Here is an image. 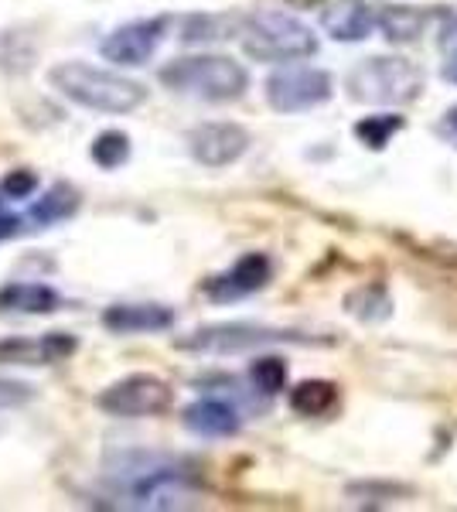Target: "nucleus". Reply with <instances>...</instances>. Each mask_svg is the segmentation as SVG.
I'll use <instances>...</instances> for the list:
<instances>
[{"mask_svg":"<svg viewBox=\"0 0 457 512\" xmlns=\"http://www.w3.org/2000/svg\"><path fill=\"white\" fill-rule=\"evenodd\" d=\"M103 489L116 509H188L198 499V472L178 454L116 451L103 465Z\"/></svg>","mask_w":457,"mask_h":512,"instance_id":"nucleus-1","label":"nucleus"},{"mask_svg":"<svg viewBox=\"0 0 457 512\" xmlns=\"http://www.w3.org/2000/svg\"><path fill=\"white\" fill-rule=\"evenodd\" d=\"M48 86L55 89L62 99L82 106L93 113H134L147 103V86H140L137 79H127L113 69H99L89 62H58L48 69Z\"/></svg>","mask_w":457,"mask_h":512,"instance_id":"nucleus-2","label":"nucleus"},{"mask_svg":"<svg viewBox=\"0 0 457 512\" xmlns=\"http://www.w3.org/2000/svg\"><path fill=\"white\" fill-rule=\"evenodd\" d=\"M164 89L205 103H232L249 89V72L229 55H185L157 72Z\"/></svg>","mask_w":457,"mask_h":512,"instance_id":"nucleus-3","label":"nucleus"},{"mask_svg":"<svg viewBox=\"0 0 457 512\" xmlns=\"http://www.w3.org/2000/svg\"><path fill=\"white\" fill-rule=\"evenodd\" d=\"M239 41L243 52L256 62L284 65L301 62L318 52V35L287 11L267 7V11H253L239 21Z\"/></svg>","mask_w":457,"mask_h":512,"instance_id":"nucleus-4","label":"nucleus"},{"mask_svg":"<svg viewBox=\"0 0 457 512\" xmlns=\"http://www.w3.org/2000/svg\"><path fill=\"white\" fill-rule=\"evenodd\" d=\"M345 89L352 99L372 106H406L420 96L423 72L410 59H393V55H376L362 59L345 76Z\"/></svg>","mask_w":457,"mask_h":512,"instance_id":"nucleus-5","label":"nucleus"},{"mask_svg":"<svg viewBox=\"0 0 457 512\" xmlns=\"http://www.w3.org/2000/svg\"><path fill=\"white\" fill-rule=\"evenodd\" d=\"M277 342L307 345L311 338L287 332V328H267V325H249V321H232V325H209V328L191 332L188 338H178V349L205 352V355H236V352L260 349V345H277Z\"/></svg>","mask_w":457,"mask_h":512,"instance_id":"nucleus-6","label":"nucleus"},{"mask_svg":"<svg viewBox=\"0 0 457 512\" xmlns=\"http://www.w3.org/2000/svg\"><path fill=\"white\" fill-rule=\"evenodd\" d=\"M171 400H174L171 386L164 383L161 376H151V373L123 376L96 396L99 410H106L110 417H127V420L164 414V410L171 407Z\"/></svg>","mask_w":457,"mask_h":512,"instance_id":"nucleus-7","label":"nucleus"},{"mask_svg":"<svg viewBox=\"0 0 457 512\" xmlns=\"http://www.w3.org/2000/svg\"><path fill=\"white\" fill-rule=\"evenodd\" d=\"M263 93H267V103L277 113H304L328 103L331 93H335V82H331L328 72L314 69V65H284L267 79Z\"/></svg>","mask_w":457,"mask_h":512,"instance_id":"nucleus-8","label":"nucleus"},{"mask_svg":"<svg viewBox=\"0 0 457 512\" xmlns=\"http://www.w3.org/2000/svg\"><path fill=\"white\" fill-rule=\"evenodd\" d=\"M168 18H144V21H130L120 24L116 31L103 38L99 52H103L106 62L120 65V69H137V65H147L154 59L157 45L168 35Z\"/></svg>","mask_w":457,"mask_h":512,"instance_id":"nucleus-9","label":"nucleus"},{"mask_svg":"<svg viewBox=\"0 0 457 512\" xmlns=\"http://www.w3.org/2000/svg\"><path fill=\"white\" fill-rule=\"evenodd\" d=\"M249 151V134L246 127L232 120H212L202 123L188 134V154L191 161H198L202 168H229Z\"/></svg>","mask_w":457,"mask_h":512,"instance_id":"nucleus-10","label":"nucleus"},{"mask_svg":"<svg viewBox=\"0 0 457 512\" xmlns=\"http://www.w3.org/2000/svg\"><path fill=\"white\" fill-rule=\"evenodd\" d=\"M273 277V263L267 253H246L239 256L236 263L226 270V274L212 277L209 284H205V294L212 297V301L226 304V301H239V297H249L256 291H263V287L270 284Z\"/></svg>","mask_w":457,"mask_h":512,"instance_id":"nucleus-11","label":"nucleus"},{"mask_svg":"<svg viewBox=\"0 0 457 512\" xmlns=\"http://www.w3.org/2000/svg\"><path fill=\"white\" fill-rule=\"evenodd\" d=\"M181 424L188 427L191 434L198 437H236L243 431V417H239V410L232 407L229 400H222V396H202V400L188 403L185 414H181Z\"/></svg>","mask_w":457,"mask_h":512,"instance_id":"nucleus-12","label":"nucleus"},{"mask_svg":"<svg viewBox=\"0 0 457 512\" xmlns=\"http://www.w3.org/2000/svg\"><path fill=\"white\" fill-rule=\"evenodd\" d=\"M174 325V311L164 304H110L103 311V328L113 335H151L168 332Z\"/></svg>","mask_w":457,"mask_h":512,"instance_id":"nucleus-13","label":"nucleus"},{"mask_svg":"<svg viewBox=\"0 0 457 512\" xmlns=\"http://www.w3.org/2000/svg\"><path fill=\"white\" fill-rule=\"evenodd\" d=\"M321 28L335 41H365L376 28V11L365 0H335L321 11Z\"/></svg>","mask_w":457,"mask_h":512,"instance_id":"nucleus-14","label":"nucleus"},{"mask_svg":"<svg viewBox=\"0 0 457 512\" xmlns=\"http://www.w3.org/2000/svg\"><path fill=\"white\" fill-rule=\"evenodd\" d=\"M62 297L55 287L35 284V280H14L0 287V311L4 315H55Z\"/></svg>","mask_w":457,"mask_h":512,"instance_id":"nucleus-15","label":"nucleus"},{"mask_svg":"<svg viewBox=\"0 0 457 512\" xmlns=\"http://www.w3.org/2000/svg\"><path fill=\"white\" fill-rule=\"evenodd\" d=\"M76 209H79V192L72 185H62V181H58V185H52L38 198L35 209L28 212V219L35 222L38 229H48V226H55V222L72 219Z\"/></svg>","mask_w":457,"mask_h":512,"instance_id":"nucleus-16","label":"nucleus"},{"mask_svg":"<svg viewBox=\"0 0 457 512\" xmlns=\"http://www.w3.org/2000/svg\"><path fill=\"white\" fill-rule=\"evenodd\" d=\"M338 403V390L328 379H304L290 390V410L301 417H321Z\"/></svg>","mask_w":457,"mask_h":512,"instance_id":"nucleus-17","label":"nucleus"},{"mask_svg":"<svg viewBox=\"0 0 457 512\" xmlns=\"http://www.w3.org/2000/svg\"><path fill=\"white\" fill-rule=\"evenodd\" d=\"M423 24H427V14L413 11V7L382 4L376 11V28L389 41H417L423 35Z\"/></svg>","mask_w":457,"mask_h":512,"instance_id":"nucleus-18","label":"nucleus"},{"mask_svg":"<svg viewBox=\"0 0 457 512\" xmlns=\"http://www.w3.org/2000/svg\"><path fill=\"white\" fill-rule=\"evenodd\" d=\"M345 308L348 315H355L365 325H376V321H386L393 315V297L382 284H365L359 291H352L345 297Z\"/></svg>","mask_w":457,"mask_h":512,"instance_id":"nucleus-19","label":"nucleus"},{"mask_svg":"<svg viewBox=\"0 0 457 512\" xmlns=\"http://www.w3.org/2000/svg\"><path fill=\"white\" fill-rule=\"evenodd\" d=\"M89 158L103 171L123 168V164L130 161V137L123 134V130H103V134L93 140V147H89Z\"/></svg>","mask_w":457,"mask_h":512,"instance_id":"nucleus-20","label":"nucleus"},{"mask_svg":"<svg viewBox=\"0 0 457 512\" xmlns=\"http://www.w3.org/2000/svg\"><path fill=\"white\" fill-rule=\"evenodd\" d=\"M0 366H52L41 338H4L0 342Z\"/></svg>","mask_w":457,"mask_h":512,"instance_id":"nucleus-21","label":"nucleus"},{"mask_svg":"<svg viewBox=\"0 0 457 512\" xmlns=\"http://www.w3.org/2000/svg\"><path fill=\"white\" fill-rule=\"evenodd\" d=\"M403 117H396V113H382V117H365L355 123V137L362 140L365 147H372V151H382V147L393 140L396 130H403Z\"/></svg>","mask_w":457,"mask_h":512,"instance_id":"nucleus-22","label":"nucleus"},{"mask_svg":"<svg viewBox=\"0 0 457 512\" xmlns=\"http://www.w3.org/2000/svg\"><path fill=\"white\" fill-rule=\"evenodd\" d=\"M243 21V18H239ZM239 21H226V18H212V14H195V18L185 21L181 28V41L195 45V41H219V38H229V31L239 35Z\"/></svg>","mask_w":457,"mask_h":512,"instance_id":"nucleus-23","label":"nucleus"},{"mask_svg":"<svg viewBox=\"0 0 457 512\" xmlns=\"http://www.w3.org/2000/svg\"><path fill=\"white\" fill-rule=\"evenodd\" d=\"M249 379L260 393L267 396H277L287 390V362L277 359V355H263L249 366Z\"/></svg>","mask_w":457,"mask_h":512,"instance_id":"nucleus-24","label":"nucleus"},{"mask_svg":"<svg viewBox=\"0 0 457 512\" xmlns=\"http://www.w3.org/2000/svg\"><path fill=\"white\" fill-rule=\"evenodd\" d=\"M35 188H38V175L28 168L11 171V175H4V181H0V195L4 198H31Z\"/></svg>","mask_w":457,"mask_h":512,"instance_id":"nucleus-25","label":"nucleus"},{"mask_svg":"<svg viewBox=\"0 0 457 512\" xmlns=\"http://www.w3.org/2000/svg\"><path fill=\"white\" fill-rule=\"evenodd\" d=\"M35 396L28 383H18V379H0V410H11V407H24V403Z\"/></svg>","mask_w":457,"mask_h":512,"instance_id":"nucleus-26","label":"nucleus"},{"mask_svg":"<svg viewBox=\"0 0 457 512\" xmlns=\"http://www.w3.org/2000/svg\"><path fill=\"white\" fill-rule=\"evenodd\" d=\"M24 233V216H14V212L4 209V198H0V239H14Z\"/></svg>","mask_w":457,"mask_h":512,"instance_id":"nucleus-27","label":"nucleus"},{"mask_svg":"<svg viewBox=\"0 0 457 512\" xmlns=\"http://www.w3.org/2000/svg\"><path fill=\"white\" fill-rule=\"evenodd\" d=\"M437 134L447 140L451 147H457V106H451V110L440 117V123H437Z\"/></svg>","mask_w":457,"mask_h":512,"instance_id":"nucleus-28","label":"nucleus"},{"mask_svg":"<svg viewBox=\"0 0 457 512\" xmlns=\"http://www.w3.org/2000/svg\"><path fill=\"white\" fill-rule=\"evenodd\" d=\"M440 52L444 55L457 52V14H451V18L444 21V28H440Z\"/></svg>","mask_w":457,"mask_h":512,"instance_id":"nucleus-29","label":"nucleus"},{"mask_svg":"<svg viewBox=\"0 0 457 512\" xmlns=\"http://www.w3.org/2000/svg\"><path fill=\"white\" fill-rule=\"evenodd\" d=\"M444 79L447 82H454V86H457V52H451V55H444Z\"/></svg>","mask_w":457,"mask_h":512,"instance_id":"nucleus-30","label":"nucleus"}]
</instances>
